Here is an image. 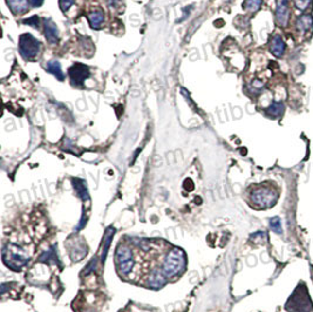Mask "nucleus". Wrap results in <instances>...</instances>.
<instances>
[{
  "mask_svg": "<svg viewBox=\"0 0 313 312\" xmlns=\"http://www.w3.org/2000/svg\"><path fill=\"white\" fill-rule=\"evenodd\" d=\"M280 190L276 183L263 182L252 184L246 191V202L255 210H267L275 207L279 198Z\"/></svg>",
  "mask_w": 313,
  "mask_h": 312,
  "instance_id": "nucleus-1",
  "label": "nucleus"
},
{
  "mask_svg": "<svg viewBox=\"0 0 313 312\" xmlns=\"http://www.w3.org/2000/svg\"><path fill=\"white\" fill-rule=\"evenodd\" d=\"M184 266H186L184 252L181 249L174 248L168 252L166 260L162 265V271H163L164 276L169 278V277H174L180 274L184 269Z\"/></svg>",
  "mask_w": 313,
  "mask_h": 312,
  "instance_id": "nucleus-2",
  "label": "nucleus"
},
{
  "mask_svg": "<svg viewBox=\"0 0 313 312\" xmlns=\"http://www.w3.org/2000/svg\"><path fill=\"white\" fill-rule=\"evenodd\" d=\"M2 260L8 268L13 270H20L22 266L27 264L30 257L20 246L8 244L2 249Z\"/></svg>",
  "mask_w": 313,
  "mask_h": 312,
  "instance_id": "nucleus-3",
  "label": "nucleus"
},
{
  "mask_svg": "<svg viewBox=\"0 0 313 312\" xmlns=\"http://www.w3.org/2000/svg\"><path fill=\"white\" fill-rule=\"evenodd\" d=\"M304 288L305 285L300 284L287 300L286 310L289 312H313L312 302L307 295L306 289L303 292Z\"/></svg>",
  "mask_w": 313,
  "mask_h": 312,
  "instance_id": "nucleus-4",
  "label": "nucleus"
},
{
  "mask_svg": "<svg viewBox=\"0 0 313 312\" xmlns=\"http://www.w3.org/2000/svg\"><path fill=\"white\" fill-rule=\"evenodd\" d=\"M41 51V42L34 38L31 33L21 34L19 38V52L22 58L33 60L39 55Z\"/></svg>",
  "mask_w": 313,
  "mask_h": 312,
  "instance_id": "nucleus-5",
  "label": "nucleus"
},
{
  "mask_svg": "<svg viewBox=\"0 0 313 312\" xmlns=\"http://www.w3.org/2000/svg\"><path fill=\"white\" fill-rule=\"evenodd\" d=\"M116 265L120 274L127 275L132 271L134 266L133 250L129 245L120 244L116 249Z\"/></svg>",
  "mask_w": 313,
  "mask_h": 312,
  "instance_id": "nucleus-6",
  "label": "nucleus"
},
{
  "mask_svg": "<svg viewBox=\"0 0 313 312\" xmlns=\"http://www.w3.org/2000/svg\"><path fill=\"white\" fill-rule=\"evenodd\" d=\"M68 75H70V84L73 86L82 87L85 81L90 76L89 67L84 64H80V62H76L73 66L68 68Z\"/></svg>",
  "mask_w": 313,
  "mask_h": 312,
  "instance_id": "nucleus-7",
  "label": "nucleus"
},
{
  "mask_svg": "<svg viewBox=\"0 0 313 312\" xmlns=\"http://www.w3.org/2000/svg\"><path fill=\"white\" fill-rule=\"evenodd\" d=\"M276 21L281 27L286 26L287 21H289V0H277Z\"/></svg>",
  "mask_w": 313,
  "mask_h": 312,
  "instance_id": "nucleus-8",
  "label": "nucleus"
},
{
  "mask_svg": "<svg viewBox=\"0 0 313 312\" xmlns=\"http://www.w3.org/2000/svg\"><path fill=\"white\" fill-rule=\"evenodd\" d=\"M44 32H45V36H46L47 41L50 42V44H56L59 40L58 35V27H56V25L54 24L53 20H51V19H44Z\"/></svg>",
  "mask_w": 313,
  "mask_h": 312,
  "instance_id": "nucleus-9",
  "label": "nucleus"
},
{
  "mask_svg": "<svg viewBox=\"0 0 313 312\" xmlns=\"http://www.w3.org/2000/svg\"><path fill=\"white\" fill-rule=\"evenodd\" d=\"M286 45L285 42L283 41V39L280 38L279 35H273L271 39V42H270V51L277 58H281L285 53Z\"/></svg>",
  "mask_w": 313,
  "mask_h": 312,
  "instance_id": "nucleus-10",
  "label": "nucleus"
},
{
  "mask_svg": "<svg viewBox=\"0 0 313 312\" xmlns=\"http://www.w3.org/2000/svg\"><path fill=\"white\" fill-rule=\"evenodd\" d=\"M296 28L300 34H305L310 31L313 30V17L305 14L298 18L297 22H296Z\"/></svg>",
  "mask_w": 313,
  "mask_h": 312,
  "instance_id": "nucleus-11",
  "label": "nucleus"
},
{
  "mask_svg": "<svg viewBox=\"0 0 313 312\" xmlns=\"http://www.w3.org/2000/svg\"><path fill=\"white\" fill-rule=\"evenodd\" d=\"M8 6L14 14H22L27 12L28 10V0H8Z\"/></svg>",
  "mask_w": 313,
  "mask_h": 312,
  "instance_id": "nucleus-12",
  "label": "nucleus"
},
{
  "mask_svg": "<svg viewBox=\"0 0 313 312\" xmlns=\"http://www.w3.org/2000/svg\"><path fill=\"white\" fill-rule=\"evenodd\" d=\"M88 20H89L90 27L98 30V28L101 26V24L104 20V11L95 10V11H93V12H90L89 16H88Z\"/></svg>",
  "mask_w": 313,
  "mask_h": 312,
  "instance_id": "nucleus-13",
  "label": "nucleus"
},
{
  "mask_svg": "<svg viewBox=\"0 0 313 312\" xmlns=\"http://www.w3.org/2000/svg\"><path fill=\"white\" fill-rule=\"evenodd\" d=\"M46 69H47L48 73H51V74H53L54 76H55L58 80L62 81L65 79V75H64V73H62V69H61V65L59 61H56V60L48 61L46 64Z\"/></svg>",
  "mask_w": 313,
  "mask_h": 312,
  "instance_id": "nucleus-14",
  "label": "nucleus"
},
{
  "mask_svg": "<svg viewBox=\"0 0 313 312\" xmlns=\"http://www.w3.org/2000/svg\"><path fill=\"white\" fill-rule=\"evenodd\" d=\"M285 106H284L283 101H273L271 104L265 109L266 114H269L272 118H278L284 113Z\"/></svg>",
  "mask_w": 313,
  "mask_h": 312,
  "instance_id": "nucleus-15",
  "label": "nucleus"
},
{
  "mask_svg": "<svg viewBox=\"0 0 313 312\" xmlns=\"http://www.w3.org/2000/svg\"><path fill=\"white\" fill-rule=\"evenodd\" d=\"M73 184H74V188L76 190V194H78L84 201L88 200V191L86 188V183H85L82 180H79V178H74Z\"/></svg>",
  "mask_w": 313,
  "mask_h": 312,
  "instance_id": "nucleus-16",
  "label": "nucleus"
},
{
  "mask_svg": "<svg viewBox=\"0 0 313 312\" xmlns=\"http://www.w3.org/2000/svg\"><path fill=\"white\" fill-rule=\"evenodd\" d=\"M114 231H115L114 230V228H109L106 231V235H104V251H102V260H106V255L108 252V249H109L110 241H112Z\"/></svg>",
  "mask_w": 313,
  "mask_h": 312,
  "instance_id": "nucleus-17",
  "label": "nucleus"
},
{
  "mask_svg": "<svg viewBox=\"0 0 313 312\" xmlns=\"http://www.w3.org/2000/svg\"><path fill=\"white\" fill-rule=\"evenodd\" d=\"M261 2H263V0H245L243 4V7L247 11L256 12L261 7Z\"/></svg>",
  "mask_w": 313,
  "mask_h": 312,
  "instance_id": "nucleus-18",
  "label": "nucleus"
},
{
  "mask_svg": "<svg viewBox=\"0 0 313 312\" xmlns=\"http://www.w3.org/2000/svg\"><path fill=\"white\" fill-rule=\"evenodd\" d=\"M270 226L276 234H281V223H280V218L279 217H273L271 221H270Z\"/></svg>",
  "mask_w": 313,
  "mask_h": 312,
  "instance_id": "nucleus-19",
  "label": "nucleus"
},
{
  "mask_svg": "<svg viewBox=\"0 0 313 312\" xmlns=\"http://www.w3.org/2000/svg\"><path fill=\"white\" fill-rule=\"evenodd\" d=\"M22 22H24L25 25H30V26H32L33 28H39V26H40V19H39L38 16H33L31 17V18L25 19Z\"/></svg>",
  "mask_w": 313,
  "mask_h": 312,
  "instance_id": "nucleus-20",
  "label": "nucleus"
},
{
  "mask_svg": "<svg viewBox=\"0 0 313 312\" xmlns=\"http://www.w3.org/2000/svg\"><path fill=\"white\" fill-rule=\"evenodd\" d=\"M312 0H295V5L298 10L305 11L311 5Z\"/></svg>",
  "mask_w": 313,
  "mask_h": 312,
  "instance_id": "nucleus-21",
  "label": "nucleus"
},
{
  "mask_svg": "<svg viewBox=\"0 0 313 312\" xmlns=\"http://www.w3.org/2000/svg\"><path fill=\"white\" fill-rule=\"evenodd\" d=\"M74 4V0H60V8L62 12L66 11Z\"/></svg>",
  "mask_w": 313,
  "mask_h": 312,
  "instance_id": "nucleus-22",
  "label": "nucleus"
},
{
  "mask_svg": "<svg viewBox=\"0 0 313 312\" xmlns=\"http://www.w3.org/2000/svg\"><path fill=\"white\" fill-rule=\"evenodd\" d=\"M252 87H253V88L261 89L264 87L263 81H261V80H258V79H256V80H253V82H252Z\"/></svg>",
  "mask_w": 313,
  "mask_h": 312,
  "instance_id": "nucleus-23",
  "label": "nucleus"
},
{
  "mask_svg": "<svg viewBox=\"0 0 313 312\" xmlns=\"http://www.w3.org/2000/svg\"><path fill=\"white\" fill-rule=\"evenodd\" d=\"M28 1L33 7H40L44 4V0H28Z\"/></svg>",
  "mask_w": 313,
  "mask_h": 312,
  "instance_id": "nucleus-24",
  "label": "nucleus"
}]
</instances>
